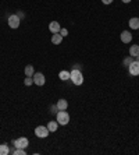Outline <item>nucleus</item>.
I'll list each match as a JSON object with an SVG mask.
<instances>
[{"instance_id": "25", "label": "nucleus", "mask_w": 139, "mask_h": 155, "mask_svg": "<svg viewBox=\"0 0 139 155\" xmlns=\"http://www.w3.org/2000/svg\"><path fill=\"white\" fill-rule=\"evenodd\" d=\"M135 59H136V60H138V61H139V54H138V56H136V58H135Z\"/></svg>"}, {"instance_id": "16", "label": "nucleus", "mask_w": 139, "mask_h": 155, "mask_svg": "<svg viewBox=\"0 0 139 155\" xmlns=\"http://www.w3.org/2000/svg\"><path fill=\"white\" fill-rule=\"evenodd\" d=\"M58 77H60V80H63V81H67V80H70V71H67V70H61L60 74H58Z\"/></svg>"}, {"instance_id": "24", "label": "nucleus", "mask_w": 139, "mask_h": 155, "mask_svg": "<svg viewBox=\"0 0 139 155\" xmlns=\"http://www.w3.org/2000/svg\"><path fill=\"white\" fill-rule=\"evenodd\" d=\"M122 2H124V3H129V2H131V0H122Z\"/></svg>"}, {"instance_id": "20", "label": "nucleus", "mask_w": 139, "mask_h": 155, "mask_svg": "<svg viewBox=\"0 0 139 155\" xmlns=\"http://www.w3.org/2000/svg\"><path fill=\"white\" fill-rule=\"evenodd\" d=\"M24 84H25V85H32V84H33V78H32V77H27V78H25L24 80Z\"/></svg>"}, {"instance_id": "17", "label": "nucleus", "mask_w": 139, "mask_h": 155, "mask_svg": "<svg viewBox=\"0 0 139 155\" xmlns=\"http://www.w3.org/2000/svg\"><path fill=\"white\" fill-rule=\"evenodd\" d=\"M10 154V150H8L7 144H2L0 145V155H7Z\"/></svg>"}, {"instance_id": "7", "label": "nucleus", "mask_w": 139, "mask_h": 155, "mask_svg": "<svg viewBox=\"0 0 139 155\" xmlns=\"http://www.w3.org/2000/svg\"><path fill=\"white\" fill-rule=\"evenodd\" d=\"M128 70L129 74H132V76H139V61L136 59L128 66Z\"/></svg>"}, {"instance_id": "4", "label": "nucleus", "mask_w": 139, "mask_h": 155, "mask_svg": "<svg viewBox=\"0 0 139 155\" xmlns=\"http://www.w3.org/2000/svg\"><path fill=\"white\" fill-rule=\"evenodd\" d=\"M49 129H47L46 126H38L35 129V134H36V137H39V138H45L49 136Z\"/></svg>"}, {"instance_id": "13", "label": "nucleus", "mask_w": 139, "mask_h": 155, "mask_svg": "<svg viewBox=\"0 0 139 155\" xmlns=\"http://www.w3.org/2000/svg\"><path fill=\"white\" fill-rule=\"evenodd\" d=\"M128 24H129V27H131L132 29H139V18H136V17L131 18Z\"/></svg>"}, {"instance_id": "18", "label": "nucleus", "mask_w": 139, "mask_h": 155, "mask_svg": "<svg viewBox=\"0 0 139 155\" xmlns=\"http://www.w3.org/2000/svg\"><path fill=\"white\" fill-rule=\"evenodd\" d=\"M10 154H14V155H25V150H24V148H15V150L10 151Z\"/></svg>"}, {"instance_id": "3", "label": "nucleus", "mask_w": 139, "mask_h": 155, "mask_svg": "<svg viewBox=\"0 0 139 155\" xmlns=\"http://www.w3.org/2000/svg\"><path fill=\"white\" fill-rule=\"evenodd\" d=\"M20 22H21V18L18 17V14H11L8 17V27L13 29L18 28L20 27Z\"/></svg>"}, {"instance_id": "2", "label": "nucleus", "mask_w": 139, "mask_h": 155, "mask_svg": "<svg viewBox=\"0 0 139 155\" xmlns=\"http://www.w3.org/2000/svg\"><path fill=\"white\" fill-rule=\"evenodd\" d=\"M57 123L61 124V126H65L70 123V115H68L65 110H60L57 112Z\"/></svg>"}, {"instance_id": "5", "label": "nucleus", "mask_w": 139, "mask_h": 155, "mask_svg": "<svg viewBox=\"0 0 139 155\" xmlns=\"http://www.w3.org/2000/svg\"><path fill=\"white\" fill-rule=\"evenodd\" d=\"M13 144H14V147L15 148H27L28 147V144H29V141H28V138L27 137H20V138H17L15 141H13Z\"/></svg>"}, {"instance_id": "10", "label": "nucleus", "mask_w": 139, "mask_h": 155, "mask_svg": "<svg viewBox=\"0 0 139 155\" xmlns=\"http://www.w3.org/2000/svg\"><path fill=\"white\" fill-rule=\"evenodd\" d=\"M56 106H57L58 110H65V109L68 108V102L65 101V99H58L57 104H56Z\"/></svg>"}, {"instance_id": "6", "label": "nucleus", "mask_w": 139, "mask_h": 155, "mask_svg": "<svg viewBox=\"0 0 139 155\" xmlns=\"http://www.w3.org/2000/svg\"><path fill=\"white\" fill-rule=\"evenodd\" d=\"M32 78H33V84H36V85H39V87L45 85V83H46L45 76H43L42 73H35L32 76Z\"/></svg>"}, {"instance_id": "21", "label": "nucleus", "mask_w": 139, "mask_h": 155, "mask_svg": "<svg viewBox=\"0 0 139 155\" xmlns=\"http://www.w3.org/2000/svg\"><path fill=\"white\" fill-rule=\"evenodd\" d=\"M60 34H61V36H67L68 35V31L65 28H61L60 29Z\"/></svg>"}, {"instance_id": "19", "label": "nucleus", "mask_w": 139, "mask_h": 155, "mask_svg": "<svg viewBox=\"0 0 139 155\" xmlns=\"http://www.w3.org/2000/svg\"><path fill=\"white\" fill-rule=\"evenodd\" d=\"M134 60H135V59L132 58V56H129V58L124 59V61H122V64H124V66H125V67H128V66H129V64H131V63H132V61H134Z\"/></svg>"}, {"instance_id": "1", "label": "nucleus", "mask_w": 139, "mask_h": 155, "mask_svg": "<svg viewBox=\"0 0 139 155\" xmlns=\"http://www.w3.org/2000/svg\"><path fill=\"white\" fill-rule=\"evenodd\" d=\"M70 78H71V81L75 85H81L84 83V76H82V73L79 69H72L70 71Z\"/></svg>"}, {"instance_id": "14", "label": "nucleus", "mask_w": 139, "mask_h": 155, "mask_svg": "<svg viewBox=\"0 0 139 155\" xmlns=\"http://www.w3.org/2000/svg\"><path fill=\"white\" fill-rule=\"evenodd\" d=\"M33 74H35V70H33V66H32V64L25 66V76H27V77H32Z\"/></svg>"}, {"instance_id": "15", "label": "nucleus", "mask_w": 139, "mask_h": 155, "mask_svg": "<svg viewBox=\"0 0 139 155\" xmlns=\"http://www.w3.org/2000/svg\"><path fill=\"white\" fill-rule=\"evenodd\" d=\"M57 127H58V123H57V120L54 122V120H52V122H49L47 123V129H49V131H56L57 130Z\"/></svg>"}, {"instance_id": "9", "label": "nucleus", "mask_w": 139, "mask_h": 155, "mask_svg": "<svg viewBox=\"0 0 139 155\" xmlns=\"http://www.w3.org/2000/svg\"><path fill=\"white\" fill-rule=\"evenodd\" d=\"M121 41L124 43H129L132 41V34L129 31H122L121 32Z\"/></svg>"}, {"instance_id": "8", "label": "nucleus", "mask_w": 139, "mask_h": 155, "mask_svg": "<svg viewBox=\"0 0 139 155\" xmlns=\"http://www.w3.org/2000/svg\"><path fill=\"white\" fill-rule=\"evenodd\" d=\"M49 29H50V32L52 34H57V32H60V24H58L57 21H52L49 24Z\"/></svg>"}, {"instance_id": "22", "label": "nucleus", "mask_w": 139, "mask_h": 155, "mask_svg": "<svg viewBox=\"0 0 139 155\" xmlns=\"http://www.w3.org/2000/svg\"><path fill=\"white\" fill-rule=\"evenodd\" d=\"M57 106H56V105H53V106H52V113H56V115H57Z\"/></svg>"}, {"instance_id": "12", "label": "nucleus", "mask_w": 139, "mask_h": 155, "mask_svg": "<svg viewBox=\"0 0 139 155\" xmlns=\"http://www.w3.org/2000/svg\"><path fill=\"white\" fill-rule=\"evenodd\" d=\"M61 41H63V36H61V34H60V32L53 34V36H52V42H53L54 45H60Z\"/></svg>"}, {"instance_id": "11", "label": "nucleus", "mask_w": 139, "mask_h": 155, "mask_svg": "<svg viewBox=\"0 0 139 155\" xmlns=\"http://www.w3.org/2000/svg\"><path fill=\"white\" fill-rule=\"evenodd\" d=\"M129 54H131L132 58L135 59L136 56L139 54V45H132V46L129 48Z\"/></svg>"}, {"instance_id": "23", "label": "nucleus", "mask_w": 139, "mask_h": 155, "mask_svg": "<svg viewBox=\"0 0 139 155\" xmlns=\"http://www.w3.org/2000/svg\"><path fill=\"white\" fill-rule=\"evenodd\" d=\"M103 2V4H111L113 3V0H102Z\"/></svg>"}]
</instances>
